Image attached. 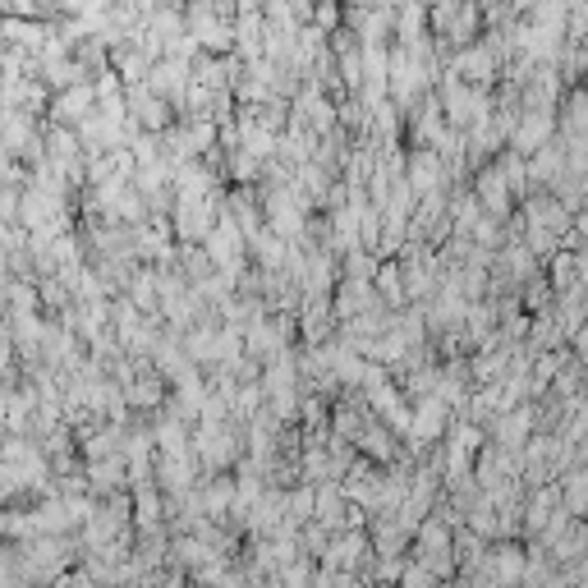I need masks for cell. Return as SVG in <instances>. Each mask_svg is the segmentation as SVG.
Returning <instances> with one entry per match:
<instances>
[{
  "mask_svg": "<svg viewBox=\"0 0 588 588\" xmlns=\"http://www.w3.org/2000/svg\"><path fill=\"white\" fill-rule=\"evenodd\" d=\"M552 129H556V115L552 111H529L524 120H515L510 143H515V152H538V147L552 143Z\"/></svg>",
  "mask_w": 588,
  "mask_h": 588,
  "instance_id": "obj_1",
  "label": "cell"
},
{
  "mask_svg": "<svg viewBox=\"0 0 588 588\" xmlns=\"http://www.w3.org/2000/svg\"><path fill=\"white\" fill-rule=\"evenodd\" d=\"M552 276H556V285H566L570 276H575V262H570V253H556V258H552Z\"/></svg>",
  "mask_w": 588,
  "mask_h": 588,
  "instance_id": "obj_14",
  "label": "cell"
},
{
  "mask_svg": "<svg viewBox=\"0 0 588 588\" xmlns=\"http://www.w3.org/2000/svg\"><path fill=\"white\" fill-rule=\"evenodd\" d=\"M157 520H161V501H157V492L138 487V524H143V529H157Z\"/></svg>",
  "mask_w": 588,
  "mask_h": 588,
  "instance_id": "obj_11",
  "label": "cell"
},
{
  "mask_svg": "<svg viewBox=\"0 0 588 588\" xmlns=\"http://www.w3.org/2000/svg\"><path fill=\"white\" fill-rule=\"evenodd\" d=\"M129 400H134V405H147V409H152V405L161 400V386L152 382V377H138V382L129 386Z\"/></svg>",
  "mask_w": 588,
  "mask_h": 588,
  "instance_id": "obj_13",
  "label": "cell"
},
{
  "mask_svg": "<svg viewBox=\"0 0 588 588\" xmlns=\"http://www.w3.org/2000/svg\"><path fill=\"white\" fill-rule=\"evenodd\" d=\"M492 65H497V56H492V46H464L460 56H455L451 74H464V79H492Z\"/></svg>",
  "mask_w": 588,
  "mask_h": 588,
  "instance_id": "obj_6",
  "label": "cell"
},
{
  "mask_svg": "<svg viewBox=\"0 0 588 588\" xmlns=\"http://www.w3.org/2000/svg\"><path fill=\"white\" fill-rule=\"evenodd\" d=\"M441 428H446V405H441L437 396H428V400H419V409H409V437L419 441H432V437H441Z\"/></svg>",
  "mask_w": 588,
  "mask_h": 588,
  "instance_id": "obj_3",
  "label": "cell"
},
{
  "mask_svg": "<svg viewBox=\"0 0 588 588\" xmlns=\"http://www.w3.org/2000/svg\"><path fill=\"white\" fill-rule=\"evenodd\" d=\"M230 497H235V487H230V478H216V483L207 487V497H203L207 515H221V510L230 506Z\"/></svg>",
  "mask_w": 588,
  "mask_h": 588,
  "instance_id": "obj_10",
  "label": "cell"
},
{
  "mask_svg": "<svg viewBox=\"0 0 588 588\" xmlns=\"http://www.w3.org/2000/svg\"><path fill=\"white\" fill-rule=\"evenodd\" d=\"M97 111V92H92V83H79V88H65L56 97V120H60V129H79L88 115Z\"/></svg>",
  "mask_w": 588,
  "mask_h": 588,
  "instance_id": "obj_2",
  "label": "cell"
},
{
  "mask_svg": "<svg viewBox=\"0 0 588 588\" xmlns=\"http://www.w3.org/2000/svg\"><path fill=\"white\" fill-rule=\"evenodd\" d=\"M368 285H373V290H382L391 304H400V299H405V276H400L396 262H386L382 272H373V281H368Z\"/></svg>",
  "mask_w": 588,
  "mask_h": 588,
  "instance_id": "obj_8",
  "label": "cell"
},
{
  "mask_svg": "<svg viewBox=\"0 0 588 588\" xmlns=\"http://www.w3.org/2000/svg\"><path fill=\"white\" fill-rule=\"evenodd\" d=\"M487 575H492V584H497V588L520 584V579H524V552H520V547H510V543L492 547V552H487Z\"/></svg>",
  "mask_w": 588,
  "mask_h": 588,
  "instance_id": "obj_4",
  "label": "cell"
},
{
  "mask_svg": "<svg viewBox=\"0 0 588 588\" xmlns=\"http://www.w3.org/2000/svg\"><path fill=\"white\" fill-rule=\"evenodd\" d=\"M373 304V285L368 281H345L336 294V317H359L363 308Z\"/></svg>",
  "mask_w": 588,
  "mask_h": 588,
  "instance_id": "obj_7",
  "label": "cell"
},
{
  "mask_svg": "<svg viewBox=\"0 0 588 588\" xmlns=\"http://www.w3.org/2000/svg\"><path fill=\"white\" fill-rule=\"evenodd\" d=\"M129 106H134L138 125H147V129H166L170 125V102H161L157 92L134 88V92H129Z\"/></svg>",
  "mask_w": 588,
  "mask_h": 588,
  "instance_id": "obj_5",
  "label": "cell"
},
{
  "mask_svg": "<svg viewBox=\"0 0 588 588\" xmlns=\"http://www.w3.org/2000/svg\"><path fill=\"white\" fill-rule=\"evenodd\" d=\"M579 510H584V474L575 469V474H566V515L575 520Z\"/></svg>",
  "mask_w": 588,
  "mask_h": 588,
  "instance_id": "obj_12",
  "label": "cell"
},
{
  "mask_svg": "<svg viewBox=\"0 0 588 588\" xmlns=\"http://www.w3.org/2000/svg\"><path fill=\"white\" fill-rule=\"evenodd\" d=\"M556 170H561V152H556L552 143L538 147V152H533V166H529V180H547Z\"/></svg>",
  "mask_w": 588,
  "mask_h": 588,
  "instance_id": "obj_9",
  "label": "cell"
}]
</instances>
